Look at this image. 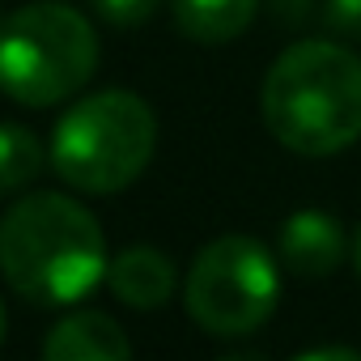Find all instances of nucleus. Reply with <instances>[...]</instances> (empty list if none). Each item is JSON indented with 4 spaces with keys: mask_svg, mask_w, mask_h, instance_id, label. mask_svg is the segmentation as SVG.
<instances>
[{
    "mask_svg": "<svg viewBox=\"0 0 361 361\" xmlns=\"http://www.w3.org/2000/svg\"><path fill=\"white\" fill-rule=\"evenodd\" d=\"M94 9H98L111 26H140V22H149V13L157 9V0H94Z\"/></svg>",
    "mask_w": 361,
    "mask_h": 361,
    "instance_id": "9b49d317",
    "label": "nucleus"
},
{
    "mask_svg": "<svg viewBox=\"0 0 361 361\" xmlns=\"http://www.w3.org/2000/svg\"><path fill=\"white\" fill-rule=\"evenodd\" d=\"M323 22H327L331 35L361 39V0H327V5H323Z\"/></svg>",
    "mask_w": 361,
    "mask_h": 361,
    "instance_id": "f8f14e48",
    "label": "nucleus"
},
{
    "mask_svg": "<svg viewBox=\"0 0 361 361\" xmlns=\"http://www.w3.org/2000/svg\"><path fill=\"white\" fill-rule=\"evenodd\" d=\"M259 9V0H174V22L196 43L238 39Z\"/></svg>",
    "mask_w": 361,
    "mask_h": 361,
    "instance_id": "1a4fd4ad",
    "label": "nucleus"
},
{
    "mask_svg": "<svg viewBox=\"0 0 361 361\" xmlns=\"http://www.w3.org/2000/svg\"><path fill=\"white\" fill-rule=\"evenodd\" d=\"M43 161H47V153L30 128L0 123V196H13V192L30 188L43 170Z\"/></svg>",
    "mask_w": 361,
    "mask_h": 361,
    "instance_id": "9d476101",
    "label": "nucleus"
},
{
    "mask_svg": "<svg viewBox=\"0 0 361 361\" xmlns=\"http://www.w3.org/2000/svg\"><path fill=\"white\" fill-rule=\"evenodd\" d=\"M264 123L302 157H331L361 140V56L331 39H302L264 77Z\"/></svg>",
    "mask_w": 361,
    "mask_h": 361,
    "instance_id": "f03ea898",
    "label": "nucleus"
},
{
    "mask_svg": "<svg viewBox=\"0 0 361 361\" xmlns=\"http://www.w3.org/2000/svg\"><path fill=\"white\" fill-rule=\"evenodd\" d=\"M353 268H357V276H361V226H357V234H353Z\"/></svg>",
    "mask_w": 361,
    "mask_h": 361,
    "instance_id": "4468645a",
    "label": "nucleus"
},
{
    "mask_svg": "<svg viewBox=\"0 0 361 361\" xmlns=\"http://www.w3.org/2000/svg\"><path fill=\"white\" fill-rule=\"evenodd\" d=\"M94 68L98 35L73 5L35 0L0 22V94L22 106L39 111L73 98Z\"/></svg>",
    "mask_w": 361,
    "mask_h": 361,
    "instance_id": "20e7f679",
    "label": "nucleus"
},
{
    "mask_svg": "<svg viewBox=\"0 0 361 361\" xmlns=\"http://www.w3.org/2000/svg\"><path fill=\"white\" fill-rule=\"evenodd\" d=\"M132 353L123 327L102 310H81L64 323H56L43 340L47 361H123Z\"/></svg>",
    "mask_w": 361,
    "mask_h": 361,
    "instance_id": "6e6552de",
    "label": "nucleus"
},
{
    "mask_svg": "<svg viewBox=\"0 0 361 361\" xmlns=\"http://www.w3.org/2000/svg\"><path fill=\"white\" fill-rule=\"evenodd\" d=\"M302 361H319V357H336V361H361V353L357 348H344V344H327V348H306V353H298Z\"/></svg>",
    "mask_w": 361,
    "mask_h": 361,
    "instance_id": "ddd939ff",
    "label": "nucleus"
},
{
    "mask_svg": "<svg viewBox=\"0 0 361 361\" xmlns=\"http://www.w3.org/2000/svg\"><path fill=\"white\" fill-rule=\"evenodd\" d=\"M183 302L209 336H251L281 302V264L264 243L226 234L192 259Z\"/></svg>",
    "mask_w": 361,
    "mask_h": 361,
    "instance_id": "39448f33",
    "label": "nucleus"
},
{
    "mask_svg": "<svg viewBox=\"0 0 361 361\" xmlns=\"http://www.w3.org/2000/svg\"><path fill=\"white\" fill-rule=\"evenodd\" d=\"M106 285L123 306L157 310L174 293V264L157 247H128L106 264Z\"/></svg>",
    "mask_w": 361,
    "mask_h": 361,
    "instance_id": "0eeeda50",
    "label": "nucleus"
},
{
    "mask_svg": "<svg viewBox=\"0 0 361 361\" xmlns=\"http://www.w3.org/2000/svg\"><path fill=\"white\" fill-rule=\"evenodd\" d=\"M0 340H5V306H0Z\"/></svg>",
    "mask_w": 361,
    "mask_h": 361,
    "instance_id": "2eb2a0df",
    "label": "nucleus"
},
{
    "mask_svg": "<svg viewBox=\"0 0 361 361\" xmlns=\"http://www.w3.org/2000/svg\"><path fill=\"white\" fill-rule=\"evenodd\" d=\"M157 149L153 106L132 90H102L81 98L51 132V166L68 188L115 196L145 174Z\"/></svg>",
    "mask_w": 361,
    "mask_h": 361,
    "instance_id": "7ed1b4c3",
    "label": "nucleus"
},
{
    "mask_svg": "<svg viewBox=\"0 0 361 361\" xmlns=\"http://www.w3.org/2000/svg\"><path fill=\"white\" fill-rule=\"evenodd\" d=\"M106 238L73 196H22L0 221V272L35 306H77L106 281Z\"/></svg>",
    "mask_w": 361,
    "mask_h": 361,
    "instance_id": "f257e3e1",
    "label": "nucleus"
},
{
    "mask_svg": "<svg viewBox=\"0 0 361 361\" xmlns=\"http://www.w3.org/2000/svg\"><path fill=\"white\" fill-rule=\"evenodd\" d=\"M281 264L302 276V281H319V276H331L344 255H348V238H344V226L323 213V209H298L285 226H281Z\"/></svg>",
    "mask_w": 361,
    "mask_h": 361,
    "instance_id": "423d86ee",
    "label": "nucleus"
}]
</instances>
